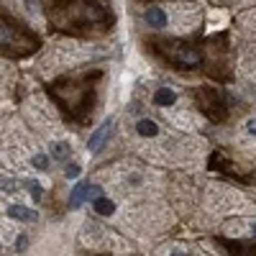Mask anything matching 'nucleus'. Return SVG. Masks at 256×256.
I'll use <instances>...</instances> for the list:
<instances>
[{
    "label": "nucleus",
    "instance_id": "15",
    "mask_svg": "<svg viewBox=\"0 0 256 256\" xmlns=\"http://www.w3.org/2000/svg\"><path fill=\"white\" fill-rule=\"evenodd\" d=\"M246 128H248V134H251V136H256V118H251V120L246 123Z\"/></svg>",
    "mask_w": 256,
    "mask_h": 256
},
{
    "label": "nucleus",
    "instance_id": "2",
    "mask_svg": "<svg viewBox=\"0 0 256 256\" xmlns=\"http://www.w3.org/2000/svg\"><path fill=\"white\" fill-rule=\"evenodd\" d=\"M144 20H146V26H152V28H166V13L162 8H146Z\"/></svg>",
    "mask_w": 256,
    "mask_h": 256
},
{
    "label": "nucleus",
    "instance_id": "14",
    "mask_svg": "<svg viewBox=\"0 0 256 256\" xmlns=\"http://www.w3.org/2000/svg\"><path fill=\"white\" fill-rule=\"evenodd\" d=\"M13 187H16V182H13V180H3V190H6V192H16Z\"/></svg>",
    "mask_w": 256,
    "mask_h": 256
},
{
    "label": "nucleus",
    "instance_id": "11",
    "mask_svg": "<svg viewBox=\"0 0 256 256\" xmlns=\"http://www.w3.org/2000/svg\"><path fill=\"white\" fill-rule=\"evenodd\" d=\"M102 198V187H98V184H90V190H88V200L90 202H98Z\"/></svg>",
    "mask_w": 256,
    "mask_h": 256
},
{
    "label": "nucleus",
    "instance_id": "12",
    "mask_svg": "<svg viewBox=\"0 0 256 256\" xmlns=\"http://www.w3.org/2000/svg\"><path fill=\"white\" fill-rule=\"evenodd\" d=\"M28 192H31V198H34V200H41V184H38V182L31 180V182H28Z\"/></svg>",
    "mask_w": 256,
    "mask_h": 256
},
{
    "label": "nucleus",
    "instance_id": "4",
    "mask_svg": "<svg viewBox=\"0 0 256 256\" xmlns=\"http://www.w3.org/2000/svg\"><path fill=\"white\" fill-rule=\"evenodd\" d=\"M110 126H113V120L108 118V120H105V123H102V126L98 128V131H95V134L90 136V141H88V148H90L92 154L98 152V148H100V144L105 141V136H108V131H110Z\"/></svg>",
    "mask_w": 256,
    "mask_h": 256
},
{
    "label": "nucleus",
    "instance_id": "10",
    "mask_svg": "<svg viewBox=\"0 0 256 256\" xmlns=\"http://www.w3.org/2000/svg\"><path fill=\"white\" fill-rule=\"evenodd\" d=\"M31 162H34V166H36V169H49V164H52V156H46V154H36Z\"/></svg>",
    "mask_w": 256,
    "mask_h": 256
},
{
    "label": "nucleus",
    "instance_id": "18",
    "mask_svg": "<svg viewBox=\"0 0 256 256\" xmlns=\"http://www.w3.org/2000/svg\"><path fill=\"white\" fill-rule=\"evenodd\" d=\"M174 256H184V254H174Z\"/></svg>",
    "mask_w": 256,
    "mask_h": 256
},
{
    "label": "nucleus",
    "instance_id": "1",
    "mask_svg": "<svg viewBox=\"0 0 256 256\" xmlns=\"http://www.w3.org/2000/svg\"><path fill=\"white\" fill-rule=\"evenodd\" d=\"M169 59L182 64V67H198V64L202 62V54L198 49L192 46H182V44H174L172 49H169Z\"/></svg>",
    "mask_w": 256,
    "mask_h": 256
},
{
    "label": "nucleus",
    "instance_id": "7",
    "mask_svg": "<svg viewBox=\"0 0 256 256\" xmlns=\"http://www.w3.org/2000/svg\"><path fill=\"white\" fill-rule=\"evenodd\" d=\"M88 190H90V184H74L72 195H70V208H80L84 200H88Z\"/></svg>",
    "mask_w": 256,
    "mask_h": 256
},
{
    "label": "nucleus",
    "instance_id": "13",
    "mask_svg": "<svg viewBox=\"0 0 256 256\" xmlns=\"http://www.w3.org/2000/svg\"><path fill=\"white\" fill-rule=\"evenodd\" d=\"M64 177H70V180H77V177H80V166H77V164H70L67 169H64Z\"/></svg>",
    "mask_w": 256,
    "mask_h": 256
},
{
    "label": "nucleus",
    "instance_id": "8",
    "mask_svg": "<svg viewBox=\"0 0 256 256\" xmlns=\"http://www.w3.org/2000/svg\"><path fill=\"white\" fill-rule=\"evenodd\" d=\"M92 208L100 212V216H113V212H116V202L108 200V198H100L98 202H92Z\"/></svg>",
    "mask_w": 256,
    "mask_h": 256
},
{
    "label": "nucleus",
    "instance_id": "9",
    "mask_svg": "<svg viewBox=\"0 0 256 256\" xmlns=\"http://www.w3.org/2000/svg\"><path fill=\"white\" fill-rule=\"evenodd\" d=\"M67 154H70V146H67V144H62V141H54V144H52V156H54V159L64 162V159H67Z\"/></svg>",
    "mask_w": 256,
    "mask_h": 256
},
{
    "label": "nucleus",
    "instance_id": "3",
    "mask_svg": "<svg viewBox=\"0 0 256 256\" xmlns=\"http://www.w3.org/2000/svg\"><path fill=\"white\" fill-rule=\"evenodd\" d=\"M8 216L16 218V220H26V223H36L38 220V212L31 210V208H24V205H10L8 208Z\"/></svg>",
    "mask_w": 256,
    "mask_h": 256
},
{
    "label": "nucleus",
    "instance_id": "16",
    "mask_svg": "<svg viewBox=\"0 0 256 256\" xmlns=\"http://www.w3.org/2000/svg\"><path fill=\"white\" fill-rule=\"evenodd\" d=\"M16 246H18V251H20V248H24V246H26V236H20V238H18V244H16Z\"/></svg>",
    "mask_w": 256,
    "mask_h": 256
},
{
    "label": "nucleus",
    "instance_id": "6",
    "mask_svg": "<svg viewBox=\"0 0 256 256\" xmlns=\"http://www.w3.org/2000/svg\"><path fill=\"white\" fill-rule=\"evenodd\" d=\"M136 131H138V136H144V138H152V136L159 134V126H156V120H152V118H141V120L136 123Z\"/></svg>",
    "mask_w": 256,
    "mask_h": 256
},
{
    "label": "nucleus",
    "instance_id": "5",
    "mask_svg": "<svg viewBox=\"0 0 256 256\" xmlns=\"http://www.w3.org/2000/svg\"><path fill=\"white\" fill-rule=\"evenodd\" d=\"M177 100V92L172 88H159L154 92V105H162V108H169V105H174Z\"/></svg>",
    "mask_w": 256,
    "mask_h": 256
},
{
    "label": "nucleus",
    "instance_id": "17",
    "mask_svg": "<svg viewBox=\"0 0 256 256\" xmlns=\"http://www.w3.org/2000/svg\"><path fill=\"white\" fill-rule=\"evenodd\" d=\"M251 233H254V236H256V220L251 223Z\"/></svg>",
    "mask_w": 256,
    "mask_h": 256
}]
</instances>
